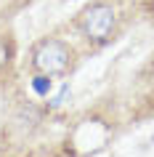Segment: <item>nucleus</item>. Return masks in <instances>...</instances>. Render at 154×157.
<instances>
[{
	"mask_svg": "<svg viewBox=\"0 0 154 157\" xmlns=\"http://www.w3.org/2000/svg\"><path fill=\"white\" fill-rule=\"evenodd\" d=\"M72 61V51L66 48L61 40H43L37 48H35V56H32V64L37 72L43 75H58L64 72Z\"/></svg>",
	"mask_w": 154,
	"mask_h": 157,
	"instance_id": "1",
	"label": "nucleus"
},
{
	"mask_svg": "<svg viewBox=\"0 0 154 157\" xmlns=\"http://www.w3.org/2000/svg\"><path fill=\"white\" fill-rule=\"evenodd\" d=\"M112 27H114V8L112 6L98 3V6H90L82 13V29H85V35L90 40L104 43L109 37V32H112Z\"/></svg>",
	"mask_w": 154,
	"mask_h": 157,
	"instance_id": "2",
	"label": "nucleus"
},
{
	"mask_svg": "<svg viewBox=\"0 0 154 157\" xmlns=\"http://www.w3.org/2000/svg\"><path fill=\"white\" fill-rule=\"evenodd\" d=\"M51 85H53V83H51V75H43V72L32 80V88H35L37 96H48V93H51Z\"/></svg>",
	"mask_w": 154,
	"mask_h": 157,
	"instance_id": "3",
	"label": "nucleus"
},
{
	"mask_svg": "<svg viewBox=\"0 0 154 157\" xmlns=\"http://www.w3.org/2000/svg\"><path fill=\"white\" fill-rule=\"evenodd\" d=\"M66 96H69V85H64V88L58 91V96H56L53 101H51V107H61V104L66 101Z\"/></svg>",
	"mask_w": 154,
	"mask_h": 157,
	"instance_id": "4",
	"label": "nucleus"
},
{
	"mask_svg": "<svg viewBox=\"0 0 154 157\" xmlns=\"http://www.w3.org/2000/svg\"><path fill=\"white\" fill-rule=\"evenodd\" d=\"M3 64H8V53H6V43L0 40V67Z\"/></svg>",
	"mask_w": 154,
	"mask_h": 157,
	"instance_id": "5",
	"label": "nucleus"
},
{
	"mask_svg": "<svg viewBox=\"0 0 154 157\" xmlns=\"http://www.w3.org/2000/svg\"><path fill=\"white\" fill-rule=\"evenodd\" d=\"M152 13H154V0H152Z\"/></svg>",
	"mask_w": 154,
	"mask_h": 157,
	"instance_id": "6",
	"label": "nucleus"
},
{
	"mask_svg": "<svg viewBox=\"0 0 154 157\" xmlns=\"http://www.w3.org/2000/svg\"><path fill=\"white\" fill-rule=\"evenodd\" d=\"M152 83H154V69H152Z\"/></svg>",
	"mask_w": 154,
	"mask_h": 157,
	"instance_id": "7",
	"label": "nucleus"
}]
</instances>
